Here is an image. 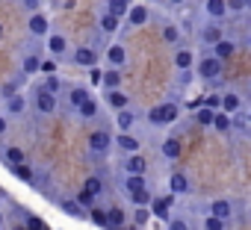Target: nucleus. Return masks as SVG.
Listing matches in <instances>:
<instances>
[{
    "label": "nucleus",
    "mask_w": 251,
    "mask_h": 230,
    "mask_svg": "<svg viewBox=\"0 0 251 230\" xmlns=\"http://www.w3.org/2000/svg\"><path fill=\"white\" fill-rule=\"evenodd\" d=\"M177 115H180L177 103L166 100V103H160V106H151V109H148V121H151L154 127H166V124H175V121H177Z\"/></svg>",
    "instance_id": "f257e3e1"
},
{
    "label": "nucleus",
    "mask_w": 251,
    "mask_h": 230,
    "mask_svg": "<svg viewBox=\"0 0 251 230\" xmlns=\"http://www.w3.org/2000/svg\"><path fill=\"white\" fill-rule=\"evenodd\" d=\"M86 148H89V154H95V157L109 154V151H112V136H109V130H92Z\"/></svg>",
    "instance_id": "f03ea898"
},
{
    "label": "nucleus",
    "mask_w": 251,
    "mask_h": 230,
    "mask_svg": "<svg viewBox=\"0 0 251 230\" xmlns=\"http://www.w3.org/2000/svg\"><path fill=\"white\" fill-rule=\"evenodd\" d=\"M33 106H36L39 115H53V112L59 109V97L50 94V92H45V89H36V94H33Z\"/></svg>",
    "instance_id": "7ed1b4c3"
},
{
    "label": "nucleus",
    "mask_w": 251,
    "mask_h": 230,
    "mask_svg": "<svg viewBox=\"0 0 251 230\" xmlns=\"http://www.w3.org/2000/svg\"><path fill=\"white\" fill-rule=\"evenodd\" d=\"M112 148H118L121 154H142V142L133 136V133H115L112 136Z\"/></svg>",
    "instance_id": "20e7f679"
},
{
    "label": "nucleus",
    "mask_w": 251,
    "mask_h": 230,
    "mask_svg": "<svg viewBox=\"0 0 251 230\" xmlns=\"http://www.w3.org/2000/svg\"><path fill=\"white\" fill-rule=\"evenodd\" d=\"M222 71H225V62H219V59H213V56H204V59L198 62V74H201L204 80H219Z\"/></svg>",
    "instance_id": "39448f33"
},
{
    "label": "nucleus",
    "mask_w": 251,
    "mask_h": 230,
    "mask_svg": "<svg viewBox=\"0 0 251 230\" xmlns=\"http://www.w3.org/2000/svg\"><path fill=\"white\" fill-rule=\"evenodd\" d=\"M103 56H106V68H118V71H121V65L127 62V47L115 42V45H109V47H106V53H103Z\"/></svg>",
    "instance_id": "423d86ee"
},
{
    "label": "nucleus",
    "mask_w": 251,
    "mask_h": 230,
    "mask_svg": "<svg viewBox=\"0 0 251 230\" xmlns=\"http://www.w3.org/2000/svg\"><path fill=\"white\" fill-rule=\"evenodd\" d=\"M130 21V27H145L148 21H151V9L145 6V3H133L130 9H127V15H124Z\"/></svg>",
    "instance_id": "0eeeda50"
},
{
    "label": "nucleus",
    "mask_w": 251,
    "mask_h": 230,
    "mask_svg": "<svg viewBox=\"0 0 251 230\" xmlns=\"http://www.w3.org/2000/svg\"><path fill=\"white\" fill-rule=\"evenodd\" d=\"M242 109V97L236 94V92H225V94H219V112H225V115H236Z\"/></svg>",
    "instance_id": "6e6552de"
},
{
    "label": "nucleus",
    "mask_w": 251,
    "mask_h": 230,
    "mask_svg": "<svg viewBox=\"0 0 251 230\" xmlns=\"http://www.w3.org/2000/svg\"><path fill=\"white\" fill-rule=\"evenodd\" d=\"M210 215L213 218H222V221H230L233 218V201H227V198L210 201Z\"/></svg>",
    "instance_id": "1a4fd4ad"
},
{
    "label": "nucleus",
    "mask_w": 251,
    "mask_h": 230,
    "mask_svg": "<svg viewBox=\"0 0 251 230\" xmlns=\"http://www.w3.org/2000/svg\"><path fill=\"white\" fill-rule=\"evenodd\" d=\"M48 53H50L53 59H62V56L68 53V39H65L62 33H50V36H48Z\"/></svg>",
    "instance_id": "9d476101"
},
{
    "label": "nucleus",
    "mask_w": 251,
    "mask_h": 230,
    "mask_svg": "<svg viewBox=\"0 0 251 230\" xmlns=\"http://www.w3.org/2000/svg\"><path fill=\"white\" fill-rule=\"evenodd\" d=\"M98 56H100V53H98L95 47H77L71 59H74V65H80V68H95V65H98Z\"/></svg>",
    "instance_id": "9b49d317"
},
{
    "label": "nucleus",
    "mask_w": 251,
    "mask_h": 230,
    "mask_svg": "<svg viewBox=\"0 0 251 230\" xmlns=\"http://www.w3.org/2000/svg\"><path fill=\"white\" fill-rule=\"evenodd\" d=\"M124 171L133 174V177H145V171H148V160H145L142 154H130L127 160H124Z\"/></svg>",
    "instance_id": "f8f14e48"
},
{
    "label": "nucleus",
    "mask_w": 251,
    "mask_h": 230,
    "mask_svg": "<svg viewBox=\"0 0 251 230\" xmlns=\"http://www.w3.org/2000/svg\"><path fill=\"white\" fill-rule=\"evenodd\" d=\"M27 30H30V36H36V39L48 36V30H50V21H48V15H42V12H33V15H30V24H27Z\"/></svg>",
    "instance_id": "ddd939ff"
},
{
    "label": "nucleus",
    "mask_w": 251,
    "mask_h": 230,
    "mask_svg": "<svg viewBox=\"0 0 251 230\" xmlns=\"http://www.w3.org/2000/svg\"><path fill=\"white\" fill-rule=\"evenodd\" d=\"M103 212H106V230H121L124 224H127V212H124L121 207H109Z\"/></svg>",
    "instance_id": "4468645a"
},
{
    "label": "nucleus",
    "mask_w": 251,
    "mask_h": 230,
    "mask_svg": "<svg viewBox=\"0 0 251 230\" xmlns=\"http://www.w3.org/2000/svg\"><path fill=\"white\" fill-rule=\"evenodd\" d=\"M236 53V42H230V39H222V42H216L213 45V59H219V62H225V59H230Z\"/></svg>",
    "instance_id": "2eb2a0df"
},
{
    "label": "nucleus",
    "mask_w": 251,
    "mask_h": 230,
    "mask_svg": "<svg viewBox=\"0 0 251 230\" xmlns=\"http://www.w3.org/2000/svg\"><path fill=\"white\" fill-rule=\"evenodd\" d=\"M172 201H175V195H166V198H154V201L148 204V212H151L154 218H169V207H172Z\"/></svg>",
    "instance_id": "dca6fc26"
},
{
    "label": "nucleus",
    "mask_w": 251,
    "mask_h": 230,
    "mask_svg": "<svg viewBox=\"0 0 251 230\" xmlns=\"http://www.w3.org/2000/svg\"><path fill=\"white\" fill-rule=\"evenodd\" d=\"M133 124H136V112H133V109H121V112H115V127H118V133H130Z\"/></svg>",
    "instance_id": "f3484780"
},
{
    "label": "nucleus",
    "mask_w": 251,
    "mask_h": 230,
    "mask_svg": "<svg viewBox=\"0 0 251 230\" xmlns=\"http://www.w3.org/2000/svg\"><path fill=\"white\" fill-rule=\"evenodd\" d=\"M121 71L118 68H106V71H100V86H103V92H112V89H121Z\"/></svg>",
    "instance_id": "a211bd4d"
},
{
    "label": "nucleus",
    "mask_w": 251,
    "mask_h": 230,
    "mask_svg": "<svg viewBox=\"0 0 251 230\" xmlns=\"http://www.w3.org/2000/svg\"><path fill=\"white\" fill-rule=\"evenodd\" d=\"M106 103H109L115 112H121V109H130V94H124L121 89H112V92H106Z\"/></svg>",
    "instance_id": "6ab92c4d"
},
{
    "label": "nucleus",
    "mask_w": 251,
    "mask_h": 230,
    "mask_svg": "<svg viewBox=\"0 0 251 230\" xmlns=\"http://www.w3.org/2000/svg\"><path fill=\"white\" fill-rule=\"evenodd\" d=\"M192 62H195V53H192L189 47H177V50H175V68H177V71L186 74V71L192 68Z\"/></svg>",
    "instance_id": "aec40b11"
},
{
    "label": "nucleus",
    "mask_w": 251,
    "mask_h": 230,
    "mask_svg": "<svg viewBox=\"0 0 251 230\" xmlns=\"http://www.w3.org/2000/svg\"><path fill=\"white\" fill-rule=\"evenodd\" d=\"M133 6V0H106V15H112V18H124L127 15V9Z\"/></svg>",
    "instance_id": "412c9836"
},
{
    "label": "nucleus",
    "mask_w": 251,
    "mask_h": 230,
    "mask_svg": "<svg viewBox=\"0 0 251 230\" xmlns=\"http://www.w3.org/2000/svg\"><path fill=\"white\" fill-rule=\"evenodd\" d=\"M42 59H45L42 53H24V59H21V74H24V77L39 74V62H42Z\"/></svg>",
    "instance_id": "4be33fe9"
},
{
    "label": "nucleus",
    "mask_w": 251,
    "mask_h": 230,
    "mask_svg": "<svg viewBox=\"0 0 251 230\" xmlns=\"http://www.w3.org/2000/svg\"><path fill=\"white\" fill-rule=\"evenodd\" d=\"M169 189H172V195H186V192H189L186 174H183V171H175V174L169 177Z\"/></svg>",
    "instance_id": "5701e85b"
},
{
    "label": "nucleus",
    "mask_w": 251,
    "mask_h": 230,
    "mask_svg": "<svg viewBox=\"0 0 251 230\" xmlns=\"http://www.w3.org/2000/svg\"><path fill=\"white\" fill-rule=\"evenodd\" d=\"M0 157H3V162H6L9 168L24 162V151H21V148H15V145H6L3 151H0Z\"/></svg>",
    "instance_id": "b1692460"
},
{
    "label": "nucleus",
    "mask_w": 251,
    "mask_h": 230,
    "mask_svg": "<svg viewBox=\"0 0 251 230\" xmlns=\"http://www.w3.org/2000/svg\"><path fill=\"white\" fill-rule=\"evenodd\" d=\"M204 12L210 18H227V9H225V0H204Z\"/></svg>",
    "instance_id": "393cba45"
},
{
    "label": "nucleus",
    "mask_w": 251,
    "mask_h": 230,
    "mask_svg": "<svg viewBox=\"0 0 251 230\" xmlns=\"http://www.w3.org/2000/svg\"><path fill=\"white\" fill-rule=\"evenodd\" d=\"M225 36H222V27L219 24H207L204 30H201V42L204 45H216V42H222Z\"/></svg>",
    "instance_id": "a878e982"
},
{
    "label": "nucleus",
    "mask_w": 251,
    "mask_h": 230,
    "mask_svg": "<svg viewBox=\"0 0 251 230\" xmlns=\"http://www.w3.org/2000/svg\"><path fill=\"white\" fill-rule=\"evenodd\" d=\"M89 97H92V92H89L86 86H71V89H68V100H71L74 109H77L83 100H89Z\"/></svg>",
    "instance_id": "bb28decb"
},
{
    "label": "nucleus",
    "mask_w": 251,
    "mask_h": 230,
    "mask_svg": "<svg viewBox=\"0 0 251 230\" xmlns=\"http://www.w3.org/2000/svg\"><path fill=\"white\" fill-rule=\"evenodd\" d=\"M210 127H213L216 133H230V115H225V112H213Z\"/></svg>",
    "instance_id": "cd10ccee"
},
{
    "label": "nucleus",
    "mask_w": 251,
    "mask_h": 230,
    "mask_svg": "<svg viewBox=\"0 0 251 230\" xmlns=\"http://www.w3.org/2000/svg\"><path fill=\"white\" fill-rule=\"evenodd\" d=\"M27 109V100H24V94L18 92V94H12V97H6V112L9 115H21Z\"/></svg>",
    "instance_id": "c85d7f7f"
},
{
    "label": "nucleus",
    "mask_w": 251,
    "mask_h": 230,
    "mask_svg": "<svg viewBox=\"0 0 251 230\" xmlns=\"http://www.w3.org/2000/svg\"><path fill=\"white\" fill-rule=\"evenodd\" d=\"M59 209H62V212H68L71 218H86V209H80L74 198H62V201H59Z\"/></svg>",
    "instance_id": "c756f323"
},
{
    "label": "nucleus",
    "mask_w": 251,
    "mask_h": 230,
    "mask_svg": "<svg viewBox=\"0 0 251 230\" xmlns=\"http://www.w3.org/2000/svg\"><path fill=\"white\" fill-rule=\"evenodd\" d=\"M163 157L166 160H180V139H175V136L166 139L163 142Z\"/></svg>",
    "instance_id": "7c9ffc66"
},
{
    "label": "nucleus",
    "mask_w": 251,
    "mask_h": 230,
    "mask_svg": "<svg viewBox=\"0 0 251 230\" xmlns=\"http://www.w3.org/2000/svg\"><path fill=\"white\" fill-rule=\"evenodd\" d=\"M142 189H148L145 177H133V174H127V177H124V192H127V195H133V192H142Z\"/></svg>",
    "instance_id": "2f4dec72"
},
{
    "label": "nucleus",
    "mask_w": 251,
    "mask_h": 230,
    "mask_svg": "<svg viewBox=\"0 0 251 230\" xmlns=\"http://www.w3.org/2000/svg\"><path fill=\"white\" fill-rule=\"evenodd\" d=\"M9 171H12L18 180H24V183H36V174H33V168H30L27 162H21V165H12Z\"/></svg>",
    "instance_id": "473e14b6"
},
{
    "label": "nucleus",
    "mask_w": 251,
    "mask_h": 230,
    "mask_svg": "<svg viewBox=\"0 0 251 230\" xmlns=\"http://www.w3.org/2000/svg\"><path fill=\"white\" fill-rule=\"evenodd\" d=\"M83 192H86V195H92V198H98V195L103 192V180H100V177H95V174H92V177H86Z\"/></svg>",
    "instance_id": "72a5a7b5"
},
{
    "label": "nucleus",
    "mask_w": 251,
    "mask_h": 230,
    "mask_svg": "<svg viewBox=\"0 0 251 230\" xmlns=\"http://www.w3.org/2000/svg\"><path fill=\"white\" fill-rule=\"evenodd\" d=\"M77 115H80V118H95V115H98V100H95V97L83 100V103L77 106Z\"/></svg>",
    "instance_id": "f704fd0d"
},
{
    "label": "nucleus",
    "mask_w": 251,
    "mask_h": 230,
    "mask_svg": "<svg viewBox=\"0 0 251 230\" xmlns=\"http://www.w3.org/2000/svg\"><path fill=\"white\" fill-rule=\"evenodd\" d=\"M39 89H45V92H50V94H56V97H59V92H62V80H59L56 74H48V77H45V83H42Z\"/></svg>",
    "instance_id": "c9c22d12"
},
{
    "label": "nucleus",
    "mask_w": 251,
    "mask_h": 230,
    "mask_svg": "<svg viewBox=\"0 0 251 230\" xmlns=\"http://www.w3.org/2000/svg\"><path fill=\"white\" fill-rule=\"evenodd\" d=\"M230 130H242V133H248V115H245V109H239L236 115H230Z\"/></svg>",
    "instance_id": "e433bc0d"
},
{
    "label": "nucleus",
    "mask_w": 251,
    "mask_h": 230,
    "mask_svg": "<svg viewBox=\"0 0 251 230\" xmlns=\"http://www.w3.org/2000/svg\"><path fill=\"white\" fill-rule=\"evenodd\" d=\"M130 198V204L133 207H148L151 201H154V195H151V189H142V192H133V195H127Z\"/></svg>",
    "instance_id": "4c0bfd02"
},
{
    "label": "nucleus",
    "mask_w": 251,
    "mask_h": 230,
    "mask_svg": "<svg viewBox=\"0 0 251 230\" xmlns=\"http://www.w3.org/2000/svg\"><path fill=\"white\" fill-rule=\"evenodd\" d=\"M163 39H166L169 45H180V27L166 24V27H163Z\"/></svg>",
    "instance_id": "58836bf2"
},
{
    "label": "nucleus",
    "mask_w": 251,
    "mask_h": 230,
    "mask_svg": "<svg viewBox=\"0 0 251 230\" xmlns=\"http://www.w3.org/2000/svg\"><path fill=\"white\" fill-rule=\"evenodd\" d=\"M225 9H227V15H242L248 9V3L245 0H225Z\"/></svg>",
    "instance_id": "ea45409f"
},
{
    "label": "nucleus",
    "mask_w": 251,
    "mask_h": 230,
    "mask_svg": "<svg viewBox=\"0 0 251 230\" xmlns=\"http://www.w3.org/2000/svg\"><path fill=\"white\" fill-rule=\"evenodd\" d=\"M86 218H92V221H95L98 227H103V230H106V212H103L100 207H92V209L86 212Z\"/></svg>",
    "instance_id": "a19ab883"
},
{
    "label": "nucleus",
    "mask_w": 251,
    "mask_h": 230,
    "mask_svg": "<svg viewBox=\"0 0 251 230\" xmlns=\"http://www.w3.org/2000/svg\"><path fill=\"white\" fill-rule=\"evenodd\" d=\"M148 221H151V212H148V207H136V209H133V224H136V227H145Z\"/></svg>",
    "instance_id": "79ce46f5"
},
{
    "label": "nucleus",
    "mask_w": 251,
    "mask_h": 230,
    "mask_svg": "<svg viewBox=\"0 0 251 230\" xmlns=\"http://www.w3.org/2000/svg\"><path fill=\"white\" fill-rule=\"evenodd\" d=\"M118 24H121L118 18H112V15H106V12L100 15V30H103V33H115V30H118Z\"/></svg>",
    "instance_id": "37998d69"
},
{
    "label": "nucleus",
    "mask_w": 251,
    "mask_h": 230,
    "mask_svg": "<svg viewBox=\"0 0 251 230\" xmlns=\"http://www.w3.org/2000/svg\"><path fill=\"white\" fill-rule=\"evenodd\" d=\"M204 230H227V221H222V218H213V215H207V218H204Z\"/></svg>",
    "instance_id": "c03bdc74"
},
{
    "label": "nucleus",
    "mask_w": 251,
    "mask_h": 230,
    "mask_svg": "<svg viewBox=\"0 0 251 230\" xmlns=\"http://www.w3.org/2000/svg\"><path fill=\"white\" fill-rule=\"evenodd\" d=\"M24 230H45V221L39 215H27L24 218Z\"/></svg>",
    "instance_id": "a18cd8bd"
},
{
    "label": "nucleus",
    "mask_w": 251,
    "mask_h": 230,
    "mask_svg": "<svg viewBox=\"0 0 251 230\" xmlns=\"http://www.w3.org/2000/svg\"><path fill=\"white\" fill-rule=\"evenodd\" d=\"M195 121H198L201 127H210V121H213V112L201 106V109H198V115H195Z\"/></svg>",
    "instance_id": "49530a36"
},
{
    "label": "nucleus",
    "mask_w": 251,
    "mask_h": 230,
    "mask_svg": "<svg viewBox=\"0 0 251 230\" xmlns=\"http://www.w3.org/2000/svg\"><path fill=\"white\" fill-rule=\"evenodd\" d=\"M201 106L210 109V112H219V94H207V97H201Z\"/></svg>",
    "instance_id": "de8ad7c7"
},
{
    "label": "nucleus",
    "mask_w": 251,
    "mask_h": 230,
    "mask_svg": "<svg viewBox=\"0 0 251 230\" xmlns=\"http://www.w3.org/2000/svg\"><path fill=\"white\" fill-rule=\"evenodd\" d=\"M39 74H56V59H42L39 62Z\"/></svg>",
    "instance_id": "09e8293b"
},
{
    "label": "nucleus",
    "mask_w": 251,
    "mask_h": 230,
    "mask_svg": "<svg viewBox=\"0 0 251 230\" xmlns=\"http://www.w3.org/2000/svg\"><path fill=\"white\" fill-rule=\"evenodd\" d=\"M169 230H189L183 218H169Z\"/></svg>",
    "instance_id": "8fccbe9b"
},
{
    "label": "nucleus",
    "mask_w": 251,
    "mask_h": 230,
    "mask_svg": "<svg viewBox=\"0 0 251 230\" xmlns=\"http://www.w3.org/2000/svg\"><path fill=\"white\" fill-rule=\"evenodd\" d=\"M86 71H89V80H92L95 86H100V68L95 65V68H86Z\"/></svg>",
    "instance_id": "3c124183"
},
{
    "label": "nucleus",
    "mask_w": 251,
    "mask_h": 230,
    "mask_svg": "<svg viewBox=\"0 0 251 230\" xmlns=\"http://www.w3.org/2000/svg\"><path fill=\"white\" fill-rule=\"evenodd\" d=\"M6 127H9V121H6V115H0V136L6 133Z\"/></svg>",
    "instance_id": "603ef678"
},
{
    "label": "nucleus",
    "mask_w": 251,
    "mask_h": 230,
    "mask_svg": "<svg viewBox=\"0 0 251 230\" xmlns=\"http://www.w3.org/2000/svg\"><path fill=\"white\" fill-rule=\"evenodd\" d=\"M169 3H172V6H183V3H186V0H169Z\"/></svg>",
    "instance_id": "864d4df0"
},
{
    "label": "nucleus",
    "mask_w": 251,
    "mask_h": 230,
    "mask_svg": "<svg viewBox=\"0 0 251 230\" xmlns=\"http://www.w3.org/2000/svg\"><path fill=\"white\" fill-rule=\"evenodd\" d=\"M0 39H3V24H0Z\"/></svg>",
    "instance_id": "5fc2aeb1"
},
{
    "label": "nucleus",
    "mask_w": 251,
    "mask_h": 230,
    "mask_svg": "<svg viewBox=\"0 0 251 230\" xmlns=\"http://www.w3.org/2000/svg\"><path fill=\"white\" fill-rule=\"evenodd\" d=\"M0 227H3V212H0Z\"/></svg>",
    "instance_id": "6e6d98bb"
},
{
    "label": "nucleus",
    "mask_w": 251,
    "mask_h": 230,
    "mask_svg": "<svg viewBox=\"0 0 251 230\" xmlns=\"http://www.w3.org/2000/svg\"><path fill=\"white\" fill-rule=\"evenodd\" d=\"M24 3H33V0H24Z\"/></svg>",
    "instance_id": "4d7b16f0"
},
{
    "label": "nucleus",
    "mask_w": 251,
    "mask_h": 230,
    "mask_svg": "<svg viewBox=\"0 0 251 230\" xmlns=\"http://www.w3.org/2000/svg\"><path fill=\"white\" fill-rule=\"evenodd\" d=\"M245 3H248V6H251V0H245Z\"/></svg>",
    "instance_id": "13d9d810"
},
{
    "label": "nucleus",
    "mask_w": 251,
    "mask_h": 230,
    "mask_svg": "<svg viewBox=\"0 0 251 230\" xmlns=\"http://www.w3.org/2000/svg\"><path fill=\"white\" fill-rule=\"evenodd\" d=\"M15 230H24V227H15Z\"/></svg>",
    "instance_id": "bf43d9fd"
},
{
    "label": "nucleus",
    "mask_w": 251,
    "mask_h": 230,
    "mask_svg": "<svg viewBox=\"0 0 251 230\" xmlns=\"http://www.w3.org/2000/svg\"><path fill=\"white\" fill-rule=\"evenodd\" d=\"M45 230H48V227H45Z\"/></svg>",
    "instance_id": "052dcab7"
}]
</instances>
